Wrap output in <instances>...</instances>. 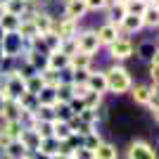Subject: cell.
I'll return each mask as SVG.
<instances>
[{"instance_id":"25","label":"cell","mask_w":159,"mask_h":159,"mask_svg":"<svg viewBox=\"0 0 159 159\" xmlns=\"http://www.w3.org/2000/svg\"><path fill=\"white\" fill-rule=\"evenodd\" d=\"M81 102H83V109H100V107H102V95L88 90V93L81 98Z\"/></svg>"},{"instance_id":"42","label":"cell","mask_w":159,"mask_h":159,"mask_svg":"<svg viewBox=\"0 0 159 159\" xmlns=\"http://www.w3.org/2000/svg\"><path fill=\"white\" fill-rule=\"evenodd\" d=\"M69 159H71V157H69Z\"/></svg>"},{"instance_id":"32","label":"cell","mask_w":159,"mask_h":159,"mask_svg":"<svg viewBox=\"0 0 159 159\" xmlns=\"http://www.w3.org/2000/svg\"><path fill=\"white\" fill-rule=\"evenodd\" d=\"M36 133H38L40 138H50L52 135V121H36Z\"/></svg>"},{"instance_id":"17","label":"cell","mask_w":159,"mask_h":159,"mask_svg":"<svg viewBox=\"0 0 159 159\" xmlns=\"http://www.w3.org/2000/svg\"><path fill=\"white\" fill-rule=\"evenodd\" d=\"M19 24H21V17H19V14L5 12L2 17H0V31H2V33H14V31H19Z\"/></svg>"},{"instance_id":"10","label":"cell","mask_w":159,"mask_h":159,"mask_svg":"<svg viewBox=\"0 0 159 159\" xmlns=\"http://www.w3.org/2000/svg\"><path fill=\"white\" fill-rule=\"evenodd\" d=\"M143 17L140 14H126L124 19H121V24H119V31H121V36H133V33H138V31H143Z\"/></svg>"},{"instance_id":"5","label":"cell","mask_w":159,"mask_h":159,"mask_svg":"<svg viewBox=\"0 0 159 159\" xmlns=\"http://www.w3.org/2000/svg\"><path fill=\"white\" fill-rule=\"evenodd\" d=\"M126 159H157V152L154 147L145 140H133L128 145V152H126Z\"/></svg>"},{"instance_id":"13","label":"cell","mask_w":159,"mask_h":159,"mask_svg":"<svg viewBox=\"0 0 159 159\" xmlns=\"http://www.w3.org/2000/svg\"><path fill=\"white\" fill-rule=\"evenodd\" d=\"M45 69H52V71H64V69H69V55H64L62 50L48 52V57H45Z\"/></svg>"},{"instance_id":"8","label":"cell","mask_w":159,"mask_h":159,"mask_svg":"<svg viewBox=\"0 0 159 159\" xmlns=\"http://www.w3.org/2000/svg\"><path fill=\"white\" fill-rule=\"evenodd\" d=\"M95 33H98L100 45H109V43H114V40L121 36L119 26H116V24H112V21H105L102 26H98V29H95Z\"/></svg>"},{"instance_id":"9","label":"cell","mask_w":159,"mask_h":159,"mask_svg":"<svg viewBox=\"0 0 159 159\" xmlns=\"http://www.w3.org/2000/svg\"><path fill=\"white\" fill-rule=\"evenodd\" d=\"M128 93L133 95V100H135L138 105H147V102L157 95V83L152 81L150 86H131V90H128Z\"/></svg>"},{"instance_id":"12","label":"cell","mask_w":159,"mask_h":159,"mask_svg":"<svg viewBox=\"0 0 159 159\" xmlns=\"http://www.w3.org/2000/svg\"><path fill=\"white\" fill-rule=\"evenodd\" d=\"M17 140L26 147L29 152H36L38 145H40V135L36 133V128H31V126H21V133H19V138H17Z\"/></svg>"},{"instance_id":"41","label":"cell","mask_w":159,"mask_h":159,"mask_svg":"<svg viewBox=\"0 0 159 159\" xmlns=\"http://www.w3.org/2000/svg\"><path fill=\"white\" fill-rule=\"evenodd\" d=\"M24 159H31V154H29V157H24Z\"/></svg>"},{"instance_id":"35","label":"cell","mask_w":159,"mask_h":159,"mask_svg":"<svg viewBox=\"0 0 159 159\" xmlns=\"http://www.w3.org/2000/svg\"><path fill=\"white\" fill-rule=\"evenodd\" d=\"M88 7V12H105V7L109 5V0H83Z\"/></svg>"},{"instance_id":"11","label":"cell","mask_w":159,"mask_h":159,"mask_svg":"<svg viewBox=\"0 0 159 159\" xmlns=\"http://www.w3.org/2000/svg\"><path fill=\"white\" fill-rule=\"evenodd\" d=\"M86 88L88 90H93V93H100L105 95L107 93V76L105 71H88V79H86Z\"/></svg>"},{"instance_id":"30","label":"cell","mask_w":159,"mask_h":159,"mask_svg":"<svg viewBox=\"0 0 159 159\" xmlns=\"http://www.w3.org/2000/svg\"><path fill=\"white\" fill-rule=\"evenodd\" d=\"M0 128H2L12 140H17V138H19V133H21V121H2Z\"/></svg>"},{"instance_id":"22","label":"cell","mask_w":159,"mask_h":159,"mask_svg":"<svg viewBox=\"0 0 159 159\" xmlns=\"http://www.w3.org/2000/svg\"><path fill=\"white\" fill-rule=\"evenodd\" d=\"M95 159H119V150L112 145V143H100L95 147Z\"/></svg>"},{"instance_id":"16","label":"cell","mask_w":159,"mask_h":159,"mask_svg":"<svg viewBox=\"0 0 159 159\" xmlns=\"http://www.w3.org/2000/svg\"><path fill=\"white\" fill-rule=\"evenodd\" d=\"M105 12H107V21H112V24H116V26H119L121 19L126 17V7L121 5V2H114V0H109V5L105 7Z\"/></svg>"},{"instance_id":"34","label":"cell","mask_w":159,"mask_h":159,"mask_svg":"<svg viewBox=\"0 0 159 159\" xmlns=\"http://www.w3.org/2000/svg\"><path fill=\"white\" fill-rule=\"evenodd\" d=\"M60 50H62L64 55H69V57H71V55L79 50V45H76V36H74V38H64V40H62V45H60Z\"/></svg>"},{"instance_id":"2","label":"cell","mask_w":159,"mask_h":159,"mask_svg":"<svg viewBox=\"0 0 159 159\" xmlns=\"http://www.w3.org/2000/svg\"><path fill=\"white\" fill-rule=\"evenodd\" d=\"M0 55L19 60V55H24V38H21L17 31L14 33H2V36H0Z\"/></svg>"},{"instance_id":"26","label":"cell","mask_w":159,"mask_h":159,"mask_svg":"<svg viewBox=\"0 0 159 159\" xmlns=\"http://www.w3.org/2000/svg\"><path fill=\"white\" fill-rule=\"evenodd\" d=\"M24 83H26V93H33V95H38L40 90H43V79H40V74L36 71V74H31L29 79H24Z\"/></svg>"},{"instance_id":"37","label":"cell","mask_w":159,"mask_h":159,"mask_svg":"<svg viewBox=\"0 0 159 159\" xmlns=\"http://www.w3.org/2000/svg\"><path fill=\"white\" fill-rule=\"evenodd\" d=\"M143 2H147V5H157V0H143Z\"/></svg>"},{"instance_id":"31","label":"cell","mask_w":159,"mask_h":159,"mask_svg":"<svg viewBox=\"0 0 159 159\" xmlns=\"http://www.w3.org/2000/svg\"><path fill=\"white\" fill-rule=\"evenodd\" d=\"M102 143V138L98 135V131H90V133H86L83 138H81V145L83 147H88V150H95V147Z\"/></svg>"},{"instance_id":"14","label":"cell","mask_w":159,"mask_h":159,"mask_svg":"<svg viewBox=\"0 0 159 159\" xmlns=\"http://www.w3.org/2000/svg\"><path fill=\"white\" fill-rule=\"evenodd\" d=\"M86 14H88V7L83 0H64V17L81 21Z\"/></svg>"},{"instance_id":"29","label":"cell","mask_w":159,"mask_h":159,"mask_svg":"<svg viewBox=\"0 0 159 159\" xmlns=\"http://www.w3.org/2000/svg\"><path fill=\"white\" fill-rule=\"evenodd\" d=\"M83 124H88V126H98V121H100V114L98 109H81L79 114H76Z\"/></svg>"},{"instance_id":"1","label":"cell","mask_w":159,"mask_h":159,"mask_svg":"<svg viewBox=\"0 0 159 159\" xmlns=\"http://www.w3.org/2000/svg\"><path fill=\"white\" fill-rule=\"evenodd\" d=\"M105 76H107V93L124 95L133 86V79H131V74H128V69L121 66L119 62H114L109 69H105Z\"/></svg>"},{"instance_id":"19","label":"cell","mask_w":159,"mask_h":159,"mask_svg":"<svg viewBox=\"0 0 159 159\" xmlns=\"http://www.w3.org/2000/svg\"><path fill=\"white\" fill-rule=\"evenodd\" d=\"M45 57L48 55L40 52V50H36V48H29L26 52H24V60H26L36 71H43V69H45Z\"/></svg>"},{"instance_id":"36","label":"cell","mask_w":159,"mask_h":159,"mask_svg":"<svg viewBox=\"0 0 159 159\" xmlns=\"http://www.w3.org/2000/svg\"><path fill=\"white\" fill-rule=\"evenodd\" d=\"M10 140H12V138H10V135H7L2 128H0V150H5V147L10 145Z\"/></svg>"},{"instance_id":"15","label":"cell","mask_w":159,"mask_h":159,"mask_svg":"<svg viewBox=\"0 0 159 159\" xmlns=\"http://www.w3.org/2000/svg\"><path fill=\"white\" fill-rule=\"evenodd\" d=\"M21 114H24V109L19 107L17 100H5L2 112H0V119L2 121H21Z\"/></svg>"},{"instance_id":"38","label":"cell","mask_w":159,"mask_h":159,"mask_svg":"<svg viewBox=\"0 0 159 159\" xmlns=\"http://www.w3.org/2000/svg\"><path fill=\"white\" fill-rule=\"evenodd\" d=\"M2 14H5V5H2V2H0V17H2Z\"/></svg>"},{"instance_id":"18","label":"cell","mask_w":159,"mask_h":159,"mask_svg":"<svg viewBox=\"0 0 159 159\" xmlns=\"http://www.w3.org/2000/svg\"><path fill=\"white\" fill-rule=\"evenodd\" d=\"M69 69H93V55H86L81 50H76L69 57Z\"/></svg>"},{"instance_id":"33","label":"cell","mask_w":159,"mask_h":159,"mask_svg":"<svg viewBox=\"0 0 159 159\" xmlns=\"http://www.w3.org/2000/svg\"><path fill=\"white\" fill-rule=\"evenodd\" d=\"M71 159H95V150H88V147L79 145L71 152Z\"/></svg>"},{"instance_id":"40","label":"cell","mask_w":159,"mask_h":159,"mask_svg":"<svg viewBox=\"0 0 159 159\" xmlns=\"http://www.w3.org/2000/svg\"><path fill=\"white\" fill-rule=\"evenodd\" d=\"M114 2H121V5H124V2H126V0H114Z\"/></svg>"},{"instance_id":"3","label":"cell","mask_w":159,"mask_h":159,"mask_svg":"<svg viewBox=\"0 0 159 159\" xmlns=\"http://www.w3.org/2000/svg\"><path fill=\"white\" fill-rule=\"evenodd\" d=\"M109 57H112V62H124L128 60V57H133V50H135V45H133V40L128 38V36H119V38L114 40V43H109Z\"/></svg>"},{"instance_id":"6","label":"cell","mask_w":159,"mask_h":159,"mask_svg":"<svg viewBox=\"0 0 159 159\" xmlns=\"http://www.w3.org/2000/svg\"><path fill=\"white\" fill-rule=\"evenodd\" d=\"M29 19L33 21V26H36V31H38V33H48V31H52V26H55V17L48 12V10H43V7L36 10Z\"/></svg>"},{"instance_id":"28","label":"cell","mask_w":159,"mask_h":159,"mask_svg":"<svg viewBox=\"0 0 159 159\" xmlns=\"http://www.w3.org/2000/svg\"><path fill=\"white\" fill-rule=\"evenodd\" d=\"M2 5H5V12H12V14H24L26 10V0H2Z\"/></svg>"},{"instance_id":"23","label":"cell","mask_w":159,"mask_h":159,"mask_svg":"<svg viewBox=\"0 0 159 159\" xmlns=\"http://www.w3.org/2000/svg\"><path fill=\"white\" fill-rule=\"evenodd\" d=\"M140 17H143V26H145V29H157V24H159V10H157V5H147L145 12L140 14Z\"/></svg>"},{"instance_id":"4","label":"cell","mask_w":159,"mask_h":159,"mask_svg":"<svg viewBox=\"0 0 159 159\" xmlns=\"http://www.w3.org/2000/svg\"><path fill=\"white\" fill-rule=\"evenodd\" d=\"M76 45H79L81 52H86V55H98L100 52V40H98V33H95V29H83V31L76 33Z\"/></svg>"},{"instance_id":"24","label":"cell","mask_w":159,"mask_h":159,"mask_svg":"<svg viewBox=\"0 0 159 159\" xmlns=\"http://www.w3.org/2000/svg\"><path fill=\"white\" fill-rule=\"evenodd\" d=\"M133 52H138L143 60L150 62L152 57H157V43H154V40H143V43H140V45L135 48Z\"/></svg>"},{"instance_id":"39","label":"cell","mask_w":159,"mask_h":159,"mask_svg":"<svg viewBox=\"0 0 159 159\" xmlns=\"http://www.w3.org/2000/svg\"><path fill=\"white\" fill-rule=\"evenodd\" d=\"M2 105H5V100H2V98H0V112H2Z\"/></svg>"},{"instance_id":"20","label":"cell","mask_w":159,"mask_h":159,"mask_svg":"<svg viewBox=\"0 0 159 159\" xmlns=\"http://www.w3.org/2000/svg\"><path fill=\"white\" fill-rule=\"evenodd\" d=\"M60 145H62V143L57 138H52V135H50V138H40V145H38L36 152L43 154V157H52V154L60 152Z\"/></svg>"},{"instance_id":"7","label":"cell","mask_w":159,"mask_h":159,"mask_svg":"<svg viewBox=\"0 0 159 159\" xmlns=\"http://www.w3.org/2000/svg\"><path fill=\"white\" fill-rule=\"evenodd\" d=\"M52 31L57 33L62 40H64V38H74V36L79 33V21H76V19H69V17H62L60 21L55 19Z\"/></svg>"},{"instance_id":"21","label":"cell","mask_w":159,"mask_h":159,"mask_svg":"<svg viewBox=\"0 0 159 159\" xmlns=\"http://www.w3.org/2000/svg\"><path fill=\"white\" fill-rule=\"evenodd\" d=\"M2 152H5L7 159H24V157H29V154H31L26 147L19 143V140H10V145H7Z\"/></svg>"},{"instance_id":"27","label":"cell","mask_w":159,"mask_h":159,"mask_svg":"<svg viewBox=\"0 0 159 159\" xmlns=\"http://www.w3.org/2000/svg\"><path fill=\"white\" fill-rule=\"evenodd\" d=\"M36 98H38V105H48V107L57 105V93H55V88H43Z\"/></svg>"}]
</instances>
